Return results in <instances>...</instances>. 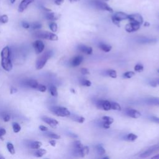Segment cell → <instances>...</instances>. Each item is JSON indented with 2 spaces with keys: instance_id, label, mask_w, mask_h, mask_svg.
<instances>
[{
  "instance_id": "43",
  "label": "cell",
  "mask_w": 159,
  "mask_h": 159,
  "mask_svg": "<svg viewBox=\"0 0 159 159\" xmlns=\"http://www.w3.org/2000/svg\"><path fill=\"white\" fill-rule=\"evenodd\" d=\"M104 100H98L96 102V106L98 109H102V102Z\"/></svg>"
},
{
  "instance_id": "51",
  "label": "cell",
  "mask_w": 159,
  "mask_h": 159,
  "mask_svg": "<svg viewBox=\"0 0 159 159\" xmlns=\"http://www.w3.org/2000/svg\"><path fill=\"white\" fill-rule=\"evenodd\" d=\"M64 2V0H55L54 2L57 5H61Z\"/></svg>"
},
{
  "instance_id": "61",
  "label": "cell",
  "mask_w": 159,
  "mask_h": 159,
  "mask_svg": "<svg viewBox=\"0 0 159 159\" xmlns=\"http://www.w3.org/2000/svg\"><path fill=\"white\" fill-rule=\"evenodd\" d=\"M0 158H2V159H4V157H1V156H0Z\"/></svg>"
},
{
  "instance_id": "48",
  "label": "cell",
  "mask_w": 159,
  "mask_h": 159,
  "mask_svg": "<svg viewBox=\"0 0 159 159\" xmlns=\"http://www.w3.org/2000/svg\"><path fill=\"white\" fill-rule=\"evenodd\" d=\"M39 129L41 130V131H43V132H47L48 131V127L44 126V125H40L39 126Z\"/></svg>"
},
{
  "instance_id": "64",
  "label": "cell",
  "mask_w": 159,
  "mask_h": 159,
  "mask_svg": "<svg viewBox=\"0 0 159 159\" xmlns=\"http://www.w3.org/2000/svg\"><path fill=\"white\" fill-rule=\"evenodd\" d=\"M158 84H159V80H158Z\"/></svg>"
},
{
  "instance_id": "50",
  "label": "cell",
  "mask_w": 159,
  "mask_h": 159,
  "mask_svg": "<svg viewBox=\"0 0 159 159\" xmlns=\"http://www.w3.org/2000/svg\"><path fill=\"white\" fill-rule=\"evenodd\" d=\"M6 134V130L4 129H3V128L0 129V137Z\"/></svg>"
},
{
  "instance_id": "13",
  "label": "cell",
  "mask_w": 159,
  "mask_h": 159,
  "mask_svg": "<svg viewBox=\"0 0 159 159\" xmlns=\"http://www.w3.org/2000/svg\"><path fill=\"white\" fill-rule=\"evenodd\" d=\"M34 0H22L19 5L18 7V11L19 12H24L27 7V6L32 3Z\"/></svg>"
},
{
  "instance_id": "53",
  "label": "cell",
  "mask_w": 159,
  "mask_h": 159,
  "mask_svg": "<svg viewBox=\"0 0 159 159\" xmlns=\"http://www.w3.org/2000/svg\"><path fill=\"white\" fill-rule=\"evenodd\" d=\"M17 91V89L16 88H14V87H12V88H11V89H10V93H11V94H14V93H16Z\"/></svg>"
},
{
  "instance_id": "27",
  "label": "cell",
  "mask_w": 159,
  "mask_h": 159,
  "mask_svg": "<svg viewBox=\"0 0 159 159\" xmlns=\"http://www.w3.org/2000/svg\"><path fill=\"white\" fill-rule=\"evenodd\" d=\"M49 91H50V94H51L52 96H55V97H56V96H58L57 89V88H56L55 86L51 85V86H50V88H49Z\"/></svg>"
},
{
  "instance_id": "63",
  "label": "cell",
  "mask_w": 159,
  "mask_h": 159,
  "mask_svg": "<svg viewBox=\"0 0 159 159\" xmlns=\"http://www.w3.org/2000/svg\"><path fill=\"white\" fill-rule=\"evenodd\" d=\"M157 71H158V73H159V69H158V70H157Z\"/></svg>"
},
{
  "instance_id": "29",
  "label": "cell",
  "mask_w": 159,
  "mask_h": 159,
  "mask_svg": "<svg viewBox=\"0 0 159 159\" xmlns=\"http://www.w3.org/2000/svg\"><path fill=\"white\" fill-rule=\"evenodd\" d=\"M137 139V135H136L135 134H134L133 133H130V134H127V135L126 136L127 140H128L129 142H134Z\"/></svg>"
},
{
  "instance_id": "18",
  "label": "cell",
  "mask_w": 159,
  "mask_h": 159,
  "mask_svg": "<svg viewBox=\"0 0 159 159\" xmlns=\"http://www.w3.org/2000/svg\"><path fill=\"white\" fill-rule=\"evenodd\" d=\"M26 85L28 86L29 87L31 88H33V89H37L39 85V83L37 82V81L35 80H28L27 81H26Z\"/></svg>"
},
{
  "instance_id": "9",
  "label": "cell",
  "mask_w": 159,
  "mask_h": 159,
  "mask_svg": "<svg viewBox=\"0 0 159 159\" xmlns=\"http://www.w3.org/2000/svg\"><path fill=\"white\" fill-rule=\"evenodd\" d=\"M32 45L34 48L35 52L37 54H40V53H42L45 48V44L40 40H35V42H33Z\"/></svg>"
},
{
  "instance_id": "49",
  "label": "cell",
  "mask_w": 159,
  "mask_h": 159,
  "mask_svg": "<svg viewBox=\"0 0 159 159\" xmlns=\"http://www.w3.org/2000/svg\"><path fill=\"white\" fill-rule=\"evenodd\" d=\"M150 85L153 87H156L157 84H158V81H155V80H152L150 83Z\"/></svg>"
},
{
  "instance_id": "16",
  "label": "cell",
  "mask_w": 159,
  "mask_h": 159,
  "mask_svg": "<svg viewBox=\"0 0 159 159\" xmlns=\"http://www.w3.org/2000/svg\"><path fill=\"white\" fill-rule=\"evenodd\" d=\"M78 48L80 51L88 55H91L93 53V48L90 47H87L84 45H79L78 46Z\"/></svg>"
},
{
  "instance_id": "62",
  "label": "cell",
  "mask_w": 159,
  "mask_h": 159,
  "mask_svg": "<svg viewBox=\"0 0 159 159\" xmlns=\"http://www.w3.org/2000/svg\"><path fill=\"white\" fill-rule=\"evenodd\" d=\"M101 1H107L108 0H101Z\"/></svg>"
},
{
  "instance_id": "10",
  "label": "cell",
  "mask_w": 159,
  "mask_h": 159,
  "mask_svg": "<svg viewBox=\"0 0 159 159\" xmlns=\"http://www.w3.org/2000/svg\"><path fill=\"white\" fill-rule=\"evenodd\" d=\"M140 24L134 22H130L129 24H127L125 27V29L128 32H133L138 30L140 29Z\"/></svg>"
},
{
  "instance_id": "47",
  "label": "cell",
  "mask_w": 159,
  "mask_h": 159,
  "mask_svg": "<svg viewBox=\"0 0 159 159\" xmlns=\"http://www.w3.org/2000/svg\"><path fill=\"white\" fill-rule=\"evenodd\" d=\"M151 119H152V120L154 122L157 123V124H159V117H156V116H152V117H151Z\"/></svg>"
},
{
  "instance_id": "11",
  "label": "cell",
  "mask_w": 159,
  "mask_h": 159,
  "mask_svg": "<svg viewBox=\"0 0 159 159\" xmlns=\"http://www.w3.org/2000/svg\"><path fill=\"white\" fill-rule=\"evenodd\" d=\"M130 22H134L140 24V25L143 23V19L142 16L139 14H133L128 15V19Z\"/></svg>"
},
{
  "instance_id": "15",
  "label": "cell",
  "mask_w": 159,
  "mask_h": 159,
  "mask_svg": "<svg viewBox=\"0 0 159 159\" xmlns=\"http://www.w3.org/2000/svg\"><path fill=\"white\" fill-rule=\"evenodd\" d=\"M127 115L130 117L137 119L141 116V114L139 111L134 109H128L126 111Z\"/></svg>"
},
{
  "instance_id": "60",
  "label": "cell",
  "mask_w": 159,
  "mask_h": 159,
  "mask_svg": "<svg viewBox=\"0 0 159 159\" xmlns=\"http://www.w3.org/2000/svg\"><path fill=\"white\" fill-rule=\"evenodd\" d=\"M103 158H104V159H106V158H109V157H104Z\"/></svg>"
},
{
  "instance_id": "55",
  "label": "cell",
  "mask_w": 159,
  "mask_h": 159,
  "mask_svg": "<svg viewBox=\"0 0 159 159\" xmlns=\"http://www.w3.org/2000/svg\"><path fill=\"white\" fill-rule=\"evenodd\" d=\"M152 159H159V153L156 155H155V156H153V157H152Z\"/></svg>"
},
{
  "instance_id": "6",
  "label": "cell",
  "mask_w": 159,
  "mask_h": 159,
  "mask_svg": "<svg viewBox=\"0 0 159 159\" xmlns=\"http://www.w3.org/2000/svg\"><path fill=\"white\" fill-rule=\"evenodd\" d=\"M111 19L112 22L114 24L119 26V24L121 20L128 19V14L123 12H117L112 16Z\"/></svg>"
},
{
  "instance_id": "2",
  "label": "cell",
  "mask_w": 159,
  "mask_h": 159,
  "mask_svg": "<svg viewBox=\"0 0 159 159\" xmlns=\"http://www.w3.org/2000/svg\"><path fill=\"white\" fill-rule=\"evenodd\" d=\"M53 52L51 50L47 51L45 52L43 55H42L37 60L35 63V66L37 70H40L44 67L48 60L52 56Z\"/></svg>"
},
{
  "instance_id": "52",
  "label": "cell",
  "mask_w": 159,
  "mask_h": 159,
  "mask_svg": "<svg viewBox=\"0 0 159 159\" xmlns=\"http://www.w3.org/2000/svg\"><path fill=\"white\" fill-rule=\"evenodd\" d=\"M110 125H111V124H109V123H107V122L104 121V123H103V124H102V126H103V127L105 128V129H109V127H110Z\"/></svg>"
},
{
  "instance_id": "21",
  "label": "cell",
  "mask_w": 159,
  "mask_h": 159,
  "mask_svg": "<svg viewBox=\"0 0 159 159\" xmlns=\"http://www.w3.org/2000/svg\"><path fill=\"white\" fill-rule=\"evenodd\" d=\"M47 150L43 148H38L36 152L34 153V155L37 157H42L45 154H46Z\"/></svg>"
},
{
  "instance_id": "25",
  "label": "cell",
  "mask_w": 159,
  "mask_h": 159,
  "mask_svg": "<svg viewBox=\"0 0 159 159\" xmlns=\"http://www.w3.org/2000/svg\"><path fill=\"white\" fill-rule=\"evenodd\" d=\"M96 150H97V153L99 155H102L103 154H104L106 153V150L104 149V148L103 147V146L101 144H98L96 145Z\"/></svg>"
},
{
  "instance_id": "59",
  "label": "cell",
  "mask_w": 159,
  "mask_h": 159,
  "mask_svg": "<svg viewBox=\"0 0 159 159\" xmlns=\"http://www.w3.org/2000/svg\"><path fill=\"white\" fill-rule=\"evenodd\" d=\"M71 92H73V93H75V91H74V89H71Z\"/></svg>"
},
{
  "instance_id": "34",
  "label": "cell",
  "mask_w": 159,
  "mask_h": 159,
  "mask_svg": "<svg viewBox=\"0 0 159 159\" xmlns=\"http://www.w3.org/2000/svg\"><path fill=\"white\" fill-rule=\"evenodd\" d=\"M80 84L84 86H90L91 85V81L86 79H81L80 81Z\"/></svg>"
},
{
  "instance_id": "3",
  "label": "cell",
  "mask_w": 159,
  "mask_h": 159,
  "mask_svg": "<svg viewBox=\"0 0 159 159\" xmlns=\"http://www.w3.org/2000/svg\"><path fill=\"white\" fill-rule=\"evenodd\" d=\"M50 110L56 116L59 117H68L70 116V112L67 108L62 106H52Z\"/></svg>"
},
{
  "instance_id": "28",
  "label": "cell",
  "mask_w": 159,
  "mask_h": 159,
  "mask_svg": "<svg viewBox=\"0 0 159 159\" xmlns=\"http://www.w3.org/2000/svg\"><path fill=\"white\" fill-rule=\"evenodd\" d=\"M6 147H7V148L9 152L11 154H12V155L15 154V153H16L15 148H14V145H13V144H12V143H11V142H7Z\"/></svg>"
},
{
  "instance_id": "31",
  "label": "cell",
  "mask_w": 159,
  "mask_h": 159,
  "mask_svg": "<svg viewBox=\"0 0 159 159\" xmlns=\"http://www.w3.org/2000/svg\"><path fill=\"white\" fill-rule=\"evenodd\" d=\"M71 118L73 120H75L76 122H78L79 123H83L84 120H85L84 117H83L82 116H76V115L73 116Z\"/></svg>"
},
{
  "instance_id": "4",
  "label": "cell",
  "mask_w": 159,
  "mask_h": 159,
  "mask_svg": "<svg viewBox=\"0 0 159 159\" xmlns=\"http://www.w3.org/2000/svg\"><path fill=\"white\" fill-rule=\"evenodd\" d=\"M35 35L39 38L52 41H56L58 39V37L56 34L48 31H37L35 32Z\"/></svg>"
},
{
  "instance_id": "44",
  "label": "cell",
  "mask_w": 159,
  "mask_h": 159,
  "mask_svg": "<svg viewBox=\"0 0 159 159\" xmlns=\"http://www.w3.org/2000/svg\"><path fill=\"white\" fill-rule=\"evenodd\" d=\"M81 73L83 74V75H89V70L86 68H83L81 69Z\"/></svg>"
},
{
  "instance_id": "54",
  "label": "cell",
  "mask_w": 159,
  "mask_h": 159,
  "mask_svg": "<svg viewBox=\"0 0 159 159\" xmlns=\"http://www.w3.org/2000/svg\"><path fill=\"white\" fill-rule=\"evenodd\" d=\"M49 143H50V144L52 147H55V145H56V142H55V140H50L49 141Z\"/></svg>"
},
{
  "instance_id": "39",
  "label": "cell",
  "mask_w": 159,
  "mask_h": 159,
  "mask_svg": "<svg viewBox=\"0 0 159 159\" xmlns=\"http://www.w3.org/2000/svg\"><path fill=\"white\" fill-rule=\"evenodd\" d=\"M102 119L104 121H105V122L109 123V124H111L114 122V119H113L112 117H109V116H103V117H102Z\"/></svg>"
},
{
  "instance_id": "8",
  "label": "cell",
  "mask_w": 159,
  "mask_h": 159,
  "mask_svg": "<svg viewBox=\"0 0 159 159\" xmlns=\"http://www.w3.org/2000/svg\"><path fill=\"white\" fill-rule=\"evenodd\" d=\"M158 150H159V143H157L150 147L147 150L143 152L140 155V157L142 158H147Z\"/></svg>"
},
{
  "instance_id": "38",
  "label": "cell",
  "mask_w": 159,
  "mask_h": 159,
  "mask_svg": "<svg viewBox=\"0 0 159 159\" xmlns=\"http://www.w3.org/2000/svg\"><path fill=\"white\" fill-rule=\"evenodd\" d=\"M134 70L137 72H142L143 70V66L142 64H137L134 66Z\"/></svg>"
},
{
  "instance_id": "45",
  "label": "cell",
  "mask_w": 159,
  "mask_h": 159,
  "mask_svg": "<svg viewBox=\"0 0 159 159\" xmlns=\"http://www.w3.org/2000/svg\"><path fill=\"white\" fill-rule=\"evenodd\" d=\"M22 27H23L24 28H25V29H29V28H30V24L28 23L27 22H22Z\"/></svg>"
},
{
  "instance_id": "12",
  "label": "cell",
  "mask_w": 159,
  "mask_h": 159,
  "mask_svg": "<svg viewBox=\"0 0 159 159\" xmlns=\"http://www.w3.org/2000/svg\"><path fill=\"white\" fill-rule=\"evenodd\" d=\"M41 119L43 122H45V123L48 124L52 127H55L58 124V122L57 120H55V119L49 117L43 116V117H42Z\"/></svg>"
},
{
  "instance_id": "33",
  "label": "cell",
  "mask_w": 159,
  "mask_h": 159,
  "mask_svg": "<svg viewBox=\"0 0 159 159\" xmlns=\"http://www.w3.org/2000/svg\"><path fill=\"white\" fill-rule=\"evenodd\" d=\"M111 109H112L114 110H117V111L121 110L120 106L117 102H111Z\"/></svg>"
},
{
  "instance_id": "24",
  "label": "cell",
  "mask_w": 159,
  "mask_h": 159,
  "mask_svg": "<svg viewBox=\"0 0 159 159\" xmlns=\"http://www.w3.org/2000/svg\"><path fill=\"white\" fill-rule=\"evenodd\" d=\"M45 135L49 137V138H51V139H59L60 138V136L55 133H53V132H46L45 133Z\"/></svg>"
},
{
  "instance_id": "26",
  "label": "cell",
  "mask_w": 159,
  "mask_h": 159,
  "mask_svg": "<svg viewBox=\"0 0 159 159\" xmlns=\"http://www.w3.org/2000/svg\"><path fill=\"white\" fill-rule=\"evenodd\" d=\"M111 109V102L109 101L104 100L102 102V109L104 111H109Z\"/></svg>"
},
{
  "instance_id": "23",
  "label": "cell",
  "mask_w": 159,
  "mask_h": 159,
  "mask_svg": "<svg viewBox=\"0 0 159 159\" xmlns=\"http://www.w3.org/2000/svg\"><path fill=\"white\" fill-rule=\"evenodd\" d=\"M42 143L41 142H39V141H34V142H32L30 145V147L32 149H38V148H40V147L42 146Z\"/></svg>"
},
{
  "instance_id": "41",
  "label": "cell",
  "mask_w": 159,
  "mask_h": 159,
  "mask_svg": "<svg viewBox=\"0 0 159 159\" xmlns=\"http://www.w3.org/2000/svg\"><path fill=\"white\" fill-rule=\"evenodd\" d=\"M31 25L32 28L33 29H35H35H40L42 27V24L39 22H37L32 23V25Z\"/></svg>"
},
{
  "instance_id": "42",
  "label": "cell",
  "mask_w": 159,
  "mask_h": 159,
  "mask_svg": "<svg viewBox=\"0 0 159 159\" xmlns=\"http://www.w3.org/2000/svg\"><path fill=\"white\" fill-rule=\"evenodd\" d=\"M37 90L40 91V92H45L47 90V87L45 85H43L42 84H39Z\"/></svg>"
},
{
  "instance_id": "1",
  "label": "cell",
  "mask_w": 159,
  "mask_h": 159,
  "mask_svg": "<svg viewBox=\"0 0 159 159\" xmlns=\"http://www.w3.org/2000/svg\"><path fill=\"white\" fill-rule=\"evenodd\" d=\"M10 56L9 47L8 46L4 47L1 52V65L2 68L7 71H10L12 69V63Z\"/></svg>"
},
{
  "instance_id": "19",
  "label": "cell",
  "mask_w": 159,
  "mask_h": 159,
  "mask_svg": "<svg viewBox=\"0 0 159 159\" xmlns=\"http://www.w3.org/2000/svg\"><path fill=\"white\" fill-rule=\"evenodd\" d=\"M99 47L100 48L101 50H102V51L105 52H109V51H111L112 47L110 45L108 44H106L104 43H100L99 44Z\"/></svg>"
},
{
  "instance_id": "20",
  "label": "cell",
  "mask_w": 159,
  "mask_h": 159,
  "mask_svg": "<svg viewBox=\"0 0 159 159\" xmlns=\"http://www.w3.org/2000/svg\"><path fill=\"white\" fill-rule=\"evenodd\" d=\"M146 102L150 105L159 106V98H152L146 101Z\"/></svg>"
},
{
  "instance_id": "32",
  "label": "cell",
  "mask_w": 159,
  "mask_h": 159,
  "mask_svg": "<svg viewBox=\"0 0 159 159\" xmlns=\"http://www.w3.org/2000/svg\"><path fill=\"white\" fill-rule=\"evenodd\" d=\"M49 27L50 29V30L53 32H55L57 31V29H58V26L57 24L55 22H51L49 24Z\"/></svg>"
},
{
  "instance_id": "30",
  "label": "cell",
  "mask_w": 159,
  "mask_h": 159,
  "mask_svg": "<svg viewBox=\"0 0 159 159\" xmlns=\"http://www.w3.org/2000/svg\"><path fill=\"white\" fill-rule=\"evenodd\" d=\"M12 129H13V131L15 133H18L21 130V127L20 125L17 123V122H13L12 123Z\"/></svg>"
},
{
  "instance_id": "7",
  "label": "cell",
  "mask_w": 159,
  "mask_h": 159,
  "mask_svg": "<svg viewBox=\"0 0 159 159\" xmlns=\"http://www.w3.org/2000/svg\"><path fill=\"white\" fill-rule=\"evenodd\" d=\"M89 151V148L87 146H83L81 148H73V155L75 157H83L86 155L88 154Z\"/></svg>"
},
{
  "instance_id": "14",
  "label": "cell",
  "mask_w": 159,
  "mask_h": 159,
  "mask_svg": "<svg viewBox=\"0 0 159 159\" xmlns=\"http://www.w3.org/2000/svg\"><path fill=\"white\" fill-rule=\"evenodd\" d=\"M83 60V57L81 55H77L73 57L71 61H70V64L72 66H79Z\"/></svg>"
},
{
  "instance_id": "57",
  "label": "cell",
  "mask_w": 159,
  "mask_h": 159,
  "mask_svg": "<svg viewBox=\"0 0 159 159\" xmlns=\"http://www.w3.org/2000/svg\"><path fill=\"white\" fill-rule=\"evenodd\" d=\"M80 1V0H70V1L71 2H77V1Z\"/></svg>"
},
{
  "instance_id": "37",
  "label": "cell",
  "mask_w": 159,
  "mask_h": 159,
  "mask_svg": "<svg viewBox=\"0 0 159 159\" xmlns=\"http://www.w3.org/2000/svg\"><path fill=\"white\" fill-rule=\"evenodd\" d=\"M9 20V18H8V16L6 14H4V15H2L1 16H0V22L2 24H6L8 22Z\"/></svg>"
},
{
  "instance_id": "22",
  "label": "cell",
  "mask_w": 159,
  "mask_h": 159,
  "mask_svg": "<svg viewBox=\"0 0 159 159\" xmlns=\"http://www.w3.org/2000/svg\"><path fill=\"white\" fill-rule=\"evenodd\" d=\"M156 39H149V38H146V37H142L140 39H139V42L142 43H152V42H155Z\"/></svg>"
},
{
  "instance_id": "56",
  "label": "cell",
  "mask_w": 159,
  "mask_h": 159,
  "mask_svg": "<svg viewBox=\"0 0 159 159\" xmlns=\"http://www.w3.org/2000/svg\"><path fill=\"white\" fill-rule=\"evenodd\" d=\"M150 25V23L149 22H145L144 23V26H147V27H148Z\"/></svg>"
},
{
  "instance_id": "40",
  "label": "cell",
  "mask_w": 159,
  "mask_h": 159,
  "mask_svg": "<svg viewBox=\"0 0 159 159\" xmlns=\"http://www.w3.org/2000/svg\"><path fill=\"white\" fill-rule=\"evenodd\" d=\"M135 75V73L134 71H127L124 73L123 76L126 78H130L132 76H134Z\"/></svg>"
},
{
  "instance_id": "17",
  "label": "cell",
  "mask_w": 159,
  "mask_h": 159,
  "mask_svg": "<svg viewBox=\"0 0 159 159\" xmlns=\"http://www.w3.org/2000/svg\"><path fill=\"white\" fill-rule=\"evenodd\" d=\"M45 17H46L47 19H48L49 20H51V21L56 20L59 18V16L57 14H56L55 12H51V11L47 12L45 14Z\"/></svg>"
},
{
  "instance_id": "36",
  "label": "cell",
  "mask_w": 159,
  "mask_h": 159,
  "mask_svg": "<svg viewBox=\"0 0 159 159\" xmlns=\"http://www.w3.org/2000/svg\"><path fill=\"white\" fill-rule=\"evenodd\" d=\"M107 74L108 75L111 77V78H116L117 77V73L115 70H107Z\"/></svg>"
},
{
  "instance_id": "5",
  "label": "cell",
  "mask_w": 159,
  "mask_h": 159,
  "mask_svg": "<svg viewBox=\"0 0 159 159\" xmlns=\"http://www.w3.org/2000/svg\"><path fill=\"white\" fill-rule=\"evenodd\" d=\"M90 3L96 8L100 9V10H103V11H106L110 12H112L113 10L112 9L106 2H104L103 1L101 0H91Z\"/></svg>"
},
{
  "instance_id": "35",
  "label": "cell",
  "mask_w": 159,
  "mask_h": 159,
  "mask_svg": "<svg viewBox=\"0 0 159 159\" xmlns=\"http://www.w3.org/2000/svg\"><path fill=\"white\" fill-rule=\"evenodd\" d=\"M83 147V145H82V143H81V142L80 140H75L73 142V148H81Z\"/></svg>"
},
{
  "instance_id": "46",
  "label": "cell",
  "mask_w": 159,
  "mask_h": 159,
  "mask_svg": "<svg viewBox=\"0 0 159 159\" xmlns=\"http://www.w3.org/2000/svg\"><path fill=\"white\" fill-rule=\"evenodd\" d=\"M10 116L7 114H5L4 116H3V120L4 122H8L10 120Z\"/></svg>"
},
{
  "instance_id": "58",
  "label": "cell",
  "mask_w": 159,
  "mask_h": 159,
  "mask_svg": "<svg viewBox=\"0 0 159 159\" xmlns=\"http://www.w3.org/2000/svg\"><path fill=\"white\" fill-rule=\"evenodd\" d=\"M16 0H10V1H11V2L12 3V4H13V3H14L15 2V1H16Z\"/></svg>"
}]
</instances>
